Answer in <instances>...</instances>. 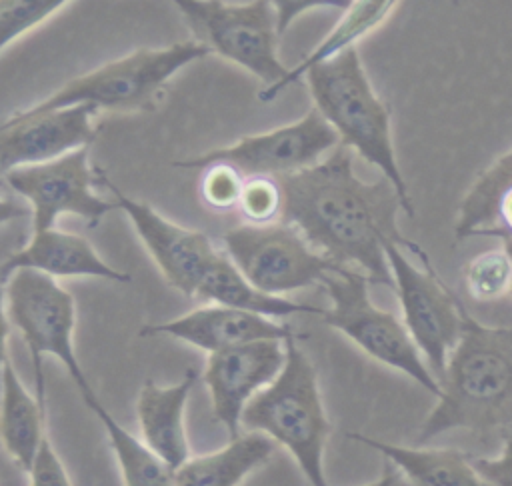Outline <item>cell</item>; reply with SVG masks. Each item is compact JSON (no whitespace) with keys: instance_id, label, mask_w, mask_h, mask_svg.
Segmentation results:
<instances>
[{"instance_id":"obj_1","label":"cell","mask_w":512,"mask_h":486,"mask_svg":"<svg viewBox=\"0 0 512 486\" xmlns=\"http://www.w3.org/2000/svg\"><path fill=\"white\" fill-rule=\"evenodd\" d=\"M282 188L280 222L294 226L308 244L340 266L362 272L368 282L394 290L384 242L424 250L398 228L400 198L392 184L364 182L352 166V150L336 146L318 164L276 178Z\"/></svg>"},{"instance_id":"obj_2","label":"cell","mask_w":512,"mask_h":486,"mask_svg":"<svg viewBox=\"0 0 512 486\" xmlns=\"http://www.w3.org/2000/svg\"><path fill=\"white\" fill-rule=\"evenodd\" d=\"M448 430L512 432V326H486L466 306L462 332L440 378V396L420 426L424 444Z\"/></svg>"},{"instance_id":"obj_3","label":"cell","mask_w":512,"mask_h":486,"mask_svg":"<svg viewBox=\"0 0 512 486\" xmlns=\"http://www.w3.org/2000/svg\"><path fill=\"white\" fill-rule=\"evenodd\" d=\"M314 110L336 132L340 146L374 164L396 190L402 210L414 218L408 184L396 162L388 106L374 92L356 48L312 66L304 74Z\"/></svg>"},{"instance_id":"obj_4","label":"cell","mask_w":512,"mask_h":486,"mask_svg":"<svg viewBox=\"0 0 512 486\" xmlns=\"http://www.w3.org/2000/svg\"><path fill=\"white\" fill-rule=\"evenodd\" d=\"M284 348L286 360L280 374L246 404L240 426L284 446L310 486H328L324 452L332 426L318 374L296 336L286 338Z\"/></svg>"},{"instance_id":"obj_5","label":"cell","mask_w":512,"mask_h":486,"mask_svg":"<svg viewBox=\"0 0 512 486\" xmlns=\"http://www.w3.org/2000/svg\"><path fill=\"white\" fill-rule=\"evenodd\" d=\"M208 54L210 50L196 40L164 48H138L66 82L54 94L24 110L48 112L70 106H90L96 112L148 110L154 108L162 88L176 72Z\"/></svg>"},{"instance_id":"obj_6","label":"cell","mask_w":512,"mask_h":486,"mask_svg":"<svg viewBox=\"0 0 512 486\" xmlns=\"http://www.w3.org/2000/svg\"><path fill=\"white\" fill-rule=\"evenodd\" d=\"M6 314L28 346L34 368V394L46 408L44 368L46 356L56 358L74 380L80 396L94 392L88 384L74 348L76 300L58 280L28 268L14 270L4 280Z\"/></svg>"},{"instance_id":"obj_7","label":"cell","mask_w":512,"mask_h":486,"mask_svg":"<svg viewBox=\"0 0 512 486\" xmlns=\"http://www.w3.org/2000/svg\"><path fill=\"white\" fill-rule=\"evenodd\" d=\"M320 284L330 296V308H322L320 314L328 326L350 338L370 358L406 374L436 398L440 396V384L402 320L372 302L370 282L362 272L336 264Z\"/></svg>"},{"instance_id":"obj_8","label":"cell","mask_w":512,"mask_h":486,"mask_svg":"<svg viewBox=\"0 0 512 486\" xmlns=\"http://www.w3.org/2000/svg\"><path fill=\"white\" fill-rule=\"evenodd\" d=\"M174 4L196 42L248 70L264 84L262 90L274 88L288 74L278 54L280 32L272 2L176 0Z\"/></svg>"},{"instance_id":"obj_9","label":"cell","mask_w":512,"mask_h":486,"mask_svg":"<svg viewBox=\"0 0 512 486\" xmlns=\"http://www.w3.org/2000/svg\"><path fill=\"white\" fill-rule=\"evenodd\" d=\"M224 254L260 292L284 296L316 286L336 266L286 222L242 224L222 236Z\"/></svg>"},{"instance_id":"obj_10","label":"cell","mask_w":512,"mask_h":486,"mask_svg":"<svg viewBox=\"0 0 512 486\" xmlns=\"http://www.w3.org/2000/svg\"><path fill=\"white\" fill-rule=\"evenodd\" d=\"M382 246L402 308V324L440 384L446 360L462 332L464 304L436 276L426 252L420 256L424 268H418L398 244L386 240Z\"/></svg>"},{"instance_id":"obj_11","label":"cell","mask_w":512,"mask_h":486,"mask_svg":"<svg viewBox=\"0 0 512 486\" xmlns=\"http://www.w3.org/2000/svg\"><path fill=\"white\" fill-rule=\"evenodd\" d=\"M90 148H78L50 162L10 170L2 180L28 202L32 232L56 226L64 214L78 216L88 226L116 210L114 200L96 194V170L88 162Z\"/></svg>"},{"instance_id":"obj_12","label":"cell","mask_w":512,"mask_h":486,"mask_svg":"<svg viewBox=\"0 0 512 486\" xmlns=\"http://www.w3.org/2000/svg\"><path fill=\"white\" fill-rule=\"evenodd\" d=\"M336 132L328 122L310 108L300 120L244 136L238 142L208 150L200 156L174 162L178 168H206L216 162L230 164L244 178L270 176L280 178L318 164L338 146Z\"/></svg>"},{"instance_id":"obj_13","label":"cell","mask_w":512,"mask_h":486,"mask_svg":"<svg viewBox=\"0 0 512 486\" xmlns=\"http://www.w3.org/2000/svg\"><path fill=\"white\" fill-rule=\"evenodd\" d=\"M96 178L112 194L116 208L128 216L164 280L184 296L196 298L204 276L222 250L204 232L184 228L162 216L150 204L130 198L98 168Z\"/></svg>"},{"instance_id":"obj_14","label":"cell","mask_w":512,"mask_h":486,"mask_svg":"<svg viewBox=\"0 0 512 486\" xmlns=\"http://www.w3.org/2000/svg\"><path fill=\"white\" fill-rule=\"evenodd\" d=\"M90 106H70L48 112L18 110L0 120V180L14 168L50 162L78 148H90L96 138Z\"/></svg>"},{"instance_id":"obj_15","label":"cell","mask_w":512,"mask_h":486,"mask_svg":"<svg viewBox=\"0 0 512 486\" xmlns=\"http://www.w3.org/2000/svg\"><path fill=\"white\" fill-rule=\"evenodd\" d=\"M286 348L282 340H258L208 354L202 380L210 392L214 418L230 440L242 434L246 404L282 370Z\"/></svg>"},{"instance_id":"obj_16","label":"cell","mask_w":512,"mask_h":486,"mask_svg":"<svg viewBox=\"0 0 512 486\" xmlns=\"http://www.w3.org/2000/svg\"><path fill=\"white\" fill-rule=\"evenodd\" d=\"M142 336L164 334L182 340L194 348L208 354L222 352L234 346L258 342V340H286L296 336L292 328L284 322L264 318L238 308H228L220 304L198 306L178 318L146 324L140 330Z\"/></svg>"},{"instance_id":"obj_17","label":"cell","mask_w":512,"mask_h":486,"mask_svg":"<svg viewBox=\"0 0 512 486\" xmlns=\"http://www.w3.org/2000/svg\"><path fill=\"white\" fill-rule=\"evenodd\" d=\"M20 268L42 272L54 280L80 276L102 278L120 284L132 280L128 272H122L108 264L88 242V238L74 232L58 230L56 226L42 232H32L26 246L0 262V278L6 280L14 270Z\"/></svg>"},{"instance_id":"obj_18","label":"cell","mask_w":512,"mask_h":486,"mask_svg":"<svg viewBox=\"0 0 512 486\" xmlns=\"http://www.w3.org/2000/svg\"><path fill=\"white\" fill-rule=\"evenodd\" d=\"M196 378L198 372L190 368L180 382L170 386L146 380L136 400L142 442L172 470H178L190 458L184 414Z\"/></svg>"},{"instance_id":"obj_19","label":"cell","mask_w":512,"mask_h":486,"mask_svg":"<svg viewBox=\"0 0 512 486\" xmlns=\"http://www.w3.org/2000/svg\"><path fill=\"white\" fill-rule=\"evenodd\" d=\"M352 440L380 452L408 482V486H490L474 468L472 458L452 448L400 446L350 432Z\"/></svg>"},{"instance_id":"obj_20","label":"cell","mask_w":512,"mask_h":486,"mask_svg":"<svg viewBox=\"0 0 512 486\" xmlns=\"http://www.w3.org/2000/svg\"><path fill=\"white\" fill-rule=\"evenodd\" d=\"M274 442L258 432H242L226 446L190 456L174 470L176 486H240L274 454Z\"/></svg>"},{"instance_id":"obj_21","label":"cell","mask_w":512,"mask_h":486,"mask_svg":"<svg viewBox=\"0 0 512 486\" xmlns=\"http://www.w3.org/2000/svg\"><path fill=\"white\" fill-rule=\"evenodd\" d=\"M46 434V408L24 386L8 360L0 386V440L4 450L28 472Z\"/></svg>"},{"instance_id":"obj_22","label":"cell","mask_w":512,"mask_h":486,"mask_svg":"<svg viewBox=\"0 0 512 486\" xmlns=\"http://www.w3.org/2000/svg\"><path fill=\"white\" fill-rule=\"evenodd\" d=\"M196 298L204 300L206 304H220L228 308H238L244 312H252L264 318H286L290 314H322V308L294 302L284 296H268L256 290L230 262V258L220 252L216 262L210 266L208 274L204 276Z\"/></svg>"},{"instance_id":"obj_23","label":"cell","mask_w":512,"mask_h":486,"mask_svg":"<svg viewBox=\"0 0 512 486\" xmlns=\"http://www.w3.org/2000/svg\"><path fill=\"white\" fill-rule=\"evenodd\" d=\"M398 6V2L390 0H356L348 2L344 8V14L334 24V28L320 40V44L302 58V62L294 68H288V74L270 90H260L258 98L262 102L274 100L282 90H286L288 84L296 82L300 76H304L312 66L322 64L336 54L354 48V42L376 30Z\"/></svg>"},{"instance_id":"obj_24","label":"cell","mask_w":512,"mask_h":486,"mask_svg":"<svg viewBox=\"0 0 512 486\" xmlns=\"http://www.w3.org/2000/svg\"><path fill=\"white\" fill-rule=\"evenodd\" d=\"M82 400L100 420L110 450L116 458L120 478L124 486H176L174 484V470L154 454L140 436L126 430L98 400L96 392L84 394Z\"/></svg>"},{"instance_id":"obj_25","label":"cell","mask_w":512,"mask_h":486,"mask_svg":"<svg viewBox=\"0 0 512 486\" xmlns=\"http://www.w3.org/2000/svg\"><path fill=\"white\" fill-rule=\"evenodd\" d=\"M512 188V148L492 162L470 186L458 208L456 238L476 236L496 226L500 196Z\"/></svg>"},{"instance_id":"obj_26","label":"cell","mask_w":512,"mask_h":486,"mask_svg":"<svg viewBox=\"0 0 512 486\" xmlns=\"http://www.w3.org/2000/svg\"><path fill=\"white\" fill-rule=\"evenodd\" d=\"M464 284L470 298L492 302L510 292L512 262L504 248H494L474 256L464 268Z\"/></svg>"},{"instance_id":"obj_27","label":"cell","mask_w":512,"mask_h":486,"mask_svg":"<svg viewBox=\"0 0 512 486\" xmlns=\"http://www.w3.org/2000/svg\"><path fill=\"white\" fill-rule=\"evenodd\" d=\"M282 188L276 178L252 176L244 178L238 208L248 220L246 224H272L282 214Z\"/></svg>"},{"instance_id":"obj_28","label":"cell","mask_w":512,"mask_h":486,"mask_svg":"<svg viewBox=\"0 0 512 486\" xmlns=\"http://www.w3.org/2000/svg\"><path fill=\"white\" fill-rule=\"evenodd\" d=\"M244 176L230 164L216 162L202 168L200 198L212 210H230L238 206Z\"/></svg>"},{"instance_id":"obj_29","label":"cell","mask_w":512,"mask_h":486,"mask_svg":"<svg viewBox=\"0 0 512 486\" xmlns=\"http://www.w3.org/2000/svg\"><path fill=\"white\" fill-rule=\"evenodd\" d=\"M26 474H28V486H72L70 474L64 462L60 460L48 434L44 436L36 452V458Z\"/></svg>"},{"instance_id":"obj_30","label":"cell","mask_w":512,"mask_h":486,"mask_svg":"<svg viewBox=\"0 0 512 486\" xmlns=\"http://www.w3.org/2000/svg\"><path fill=\"white\" fill-rule=\"evenodd\" d=\"M476 472L490 486H512V432L506 434L504 448L494 458H472Z\"/></svg>"},{"instance_id":"obj_31","label":"cell","mask_w":512,"mask_h":486,"mask_svg":"<svg viewBox=\"0 0 512 486\" xmlns=\"http://www.w3.org/2000/svg\"><path fill=\"white\" fill-rule=\"evenodd\" d=\"M274 4V10H276V24H278V32L282 36V32L292 24V20L306 12V10H314V8H324V6H340V8H346L348 2L344 0H306V2H288V0H280V2H272Z\"/></svg>"},{"instance_id":"obj_32","label":"cell","mask_w":512,"mask_h":486,"mask_svg":"<svg viewBox=\"0 0 512 486\" xmlns=\"http://www.w3.org/2000/svg\"><path fill=\"white\" fill-rule=\"evenodd\" d=\"M8 334H10V320L6 314V296H4V280L0 278V386H2V372L8 364Z\"/></svg>"},{"instance_id":"obj_33","label":"cell","mask_w":512,"mask_h":486,"mask_svg":"<svg viewBox=\"0 0 512 486\" xmlns=\"http://www.w3.org/2000/svg\"><path fill=\"white\" fill-rule=\"evenodd\" d=\"M488 232H504L512 236V188L506 190L496 206V226ZM484 232V234H488Z\"/></svg>"},{"instance_id":"obj_34","label":"cell","mask_w":512,"mask_h":486,"mask_svg":"<svg viewBox=\"0 0 512 486\" xmlns=\"http://www.w3.org/2000/svg\"><path fill=\"white\" fill-rule=\"evenodd\" d=\"M26 216H30V208H28V206H24V204L18 202V200L0 196V226L8 224V222H12V220L26 218Z\"/></svg>"},{"instance_id":"obj_35","label":"cell","mask_w":512,"mask_h":486,"mask_svg":"<svg viewBox=\"0 0 512 486\" xmlns=\"http://www.w3.org/2000/svg\"><path fill=\"white\" fill-rule=\"evenodd\" d=\"M380 486H408V482L390 462H386L382 476H380Z\"/></svg>"},{"instance_id":"obj_36","label":"cell","mask_w":512,"mask_h":486,"mask_svg":"<svg viewBox=\"0 0 512 486\" xmlns=\"http://www.w3.org/2000/svg\"><path fill=\"white\" fill-rule=\"evenodd\" d=\"M486 236H498L502 240V248L506 250V254L510 256V262H512V236L504 234V232H488ZM510 294H512V286H510Z\"/></svg>"},{"instance_id":"obj_37","label":"cell","mask_w":512,"mask_h":486,"mask_svg":"<svg viewBox=\"0 0 512 486\" xmlns=\"http://www.w3.org/2000/svg\"><path fill=\"white\" fill-rule=\"evenodd\" d=\"M364 486H380V478H378L376 482H368V484H364Z\"/></svg>"}]
</instances>
